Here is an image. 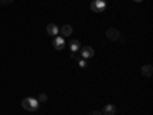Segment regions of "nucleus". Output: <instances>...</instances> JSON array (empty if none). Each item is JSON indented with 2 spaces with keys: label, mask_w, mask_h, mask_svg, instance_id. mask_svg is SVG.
Wrapping results in <instances>:
<instances>
[{
  "label": "nucleus",
  "mask_w": 153,
  "mask_h": 115,
  "mask_svg": "<svg viewBox=\"0 0 153 115\" xmlns=\"http://www.w3.org/2000/svg\"><path fill=\"white\" fill-rule=\"evenodd\" d=\"M40 106V103L37 101V98H32V97H26L22 100V108L28 112H35Z\"/></svg>",
  "instance_id": "obj_1"
},
{
  "label": "nucleus",
  "mask_w": 153,
  "mask_h": 115,
  "mask_svg": "<svg viewBox=\"0 0 153 115\" xmlns=\"http://www.w3.org/2000/svg\"><path fill=\"white\" fill-rule=\"evenodd\" d=\"M106 37H107V40H110V42H118L121 38V32L117 28H109L106 31Z\"/></svg>",
  "instance_id": "obj_2"
},
{
  "label": "nucleus",
  "mask_w": 153,
  "mask_h": 115,
  "mask_svg": "<svg viewBox=\"0 0 153 115\" xmlns=\"http://www.w3.org/2000/svg\"><path fill=\"white\" fill-rule=\"evenodd\" d=\"M91 9L94 12H103L106 9V2L104 0H94L91 3Z\"/></svg>",
  "instance_id": "obj_3"
},
{
  "label": "nucleus",
  "mask_w": 153,
  "mask_h": 115,
  "mask_svg": "<svg viewBox=\"0 0 153 115\" xmlns=\"http://www.w3.org/2000/svg\"><path fill=\"white\" fill-rule=\"evenodd\" d=\"M94 55H95L94 48H91V46H84V48H81V58H83V60L92 58Z\"/></svg>",
  "instance_id": "obj_4"
},
{
  "label": "nucleus",
  "mask_w": 153,
  "mask_h": 115,
  "mask_svg": "<svg viewBox=\"0 0 153 115\" xmlns=\"http://www.w3.org/2000/svg\"><path fill=\"white\" fill-rule=\"evenodd\" d=\"M52 46H54V49H57V51H61L63 48L66 46V43H65V38L63 37H54V42H52Z\"/></svg>",
  "instance_id": "obj_5"
},
{
  "label": "nucleus",
  "mask_w": 153,
  "mask_h": 115,
  "mask_svg": "<svg viewBox=\"0 0 153 115\" xmlns=\"http://www.w3.org/2000/svg\"><path fill=\"white\" fill-rule=\"evenodd\" d=\"M60 34H61V37H71L72 26H71V25H63V26L60 28Z\"/></svg>",
  "instance_id": "obj_6"
},
{
  "label": "nucleus",
  "mask_w": 153,
  "mask_h": 115,
  "mask_svg": "<svg viewBox=\"0 0 153 115\" xmlns=\"http://www.w3.org/2000/svg\"><path fill=\"white\" fill-rule=\"evenodd\" d=\"M115 112H117V106H115V105H106L103 108V112H101V114H104V115H115Z\"/></svg>",
  "instance_id": "obj_7"
},
{
  "label": "nucleus",
  "mask_w": 153,
  "mask_h": 115,
  "mask_svg": "<svg viewBox=\"0 0 153 115\" xmlns=\"http://www.w3.org/2000/svg\"><path fill=\"white\" fill-rule=\"evenodd\" d=\"M46 31H48V34L54 35V37H57V35H58V26H57L55 23H49L48 26H46Z\"/></svg>",
  "instance_id": "obj_8"
},
{
  "label": "nucleus",
  "mask_w": 153,
  "mask_h": 115,
  "mask_svg": "<svg viewBox=\"0 0 153 115\" xmlns=\"http://www.w3.org/2000/svg\"><path fill=\"white\" fill-rule=\"evenodd\" d=\"M141 72H143L144 77H152L153 75V66L152 65H144L141 68Z\"/></svg>",
  "instance_id": "obj_9"
},
{
  "label": "nucleus",
  "mask_w": 153,
  "mask_h": 115,
  "mask_svg": "<svg viewBox=\"0 0 153 115\" xmlns=\"http://www.w3.org/2000/svg\"><path fill=\"white\" fill-rule=\"evenodd\" d=\"M69 48H71V51L72 52H76L80 48H81V43L78 42V40H71V43H69Z\"/></svg>",
  "instance_id": "obj_10"
},
{
  "label": "nucleus",
  "mask_w": 153,
  "mask_h": 115,
  "mask_svg": "<svg viewBox=\"0 0 153 115\" xmlns=\"http://www.w3.org/2000/svg\"><path fill=\"white\" fill-rule=\"evenodd\" d=\"M46 100H48V95H46L45 92L38 94V97H37V101H38V103H46Z\"/></svg>",
  "instance_id": "obj_11"
},
{
  "label": "nucleus",
  "mask_w": 153,
  "mask_h": 115,
  "mask_svg": "<svg viewBox=\"0 0 153 115\" xmlns=\"http://www.w3.org/2000/svg\"><path fill=\"white\" fill-rule=\"evenodd\" d=\"M14 0H0V5H11Z\"/></svg>",
  "instance_id": "obj_12"
},
{
  "label": "nucleus",
  "mask_w": 153,
  "mask_h": 115,
  "mask_svg": "<svg viewBox=\"0 0 153 115\" xmlns=\"http://www.w3.org/2000/svg\"><path fill=\"white\" fill-rule=\"evenodd\" d=\"M87 115H103V114H101L100 111H92V112H89Z\"/></svg>",
  "instance_id": "obj_13"
},
{
  "label": "nucleus",
  "mask_w": 153,
  "mask_h": 115,
  "mask_svg": "<svg viewBox=\"0 0 153 115\" xmlns=\"http://www.w3.org/2000/svg\"><path fill=\"white\" fill-rule=\"evenodd\" d=\"M78 65H80L81 68H86V65H87V63H86V60H80V63H78Z\"/></svg>",
  "instance_id": "obj_14"
},
{
  "label": "nucleus",
  "mask_w": 153,
  "mask_h": 115,
  "mask_svg": "<svg viewBox=\"0 0 153 115\" xmlns=\"http://www.w3.org/2000/svg\"><path fill=\"white\" fill-rule=\"evenodd\" d=\"M133 2H136V3H139V2H143V0H133Z\"/></svg>",
  "instance_id": "obj_15"
}]
</instances>
